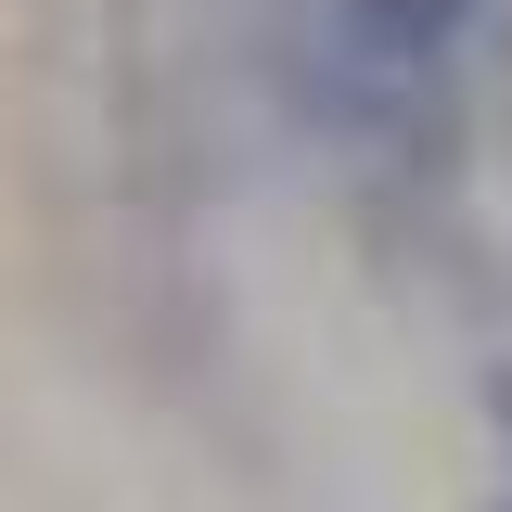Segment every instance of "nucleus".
I'll return each mask as SVG.
<instances>
[{
	"label": "nucleus",
	"mask_w": 512,
	"mask_h": 512,
	"mask_svg": "<svg viewBox=\"0 0 512 512\" xmlns=\"http://www.w3.org/2000/svg\"><path fill=\"white\" fill-rule=\"evenodd\" d=\"M500 423H512V384H500Z\"/></svg>",
	"instance_id": "nucleus-1"
}]
</instances>
